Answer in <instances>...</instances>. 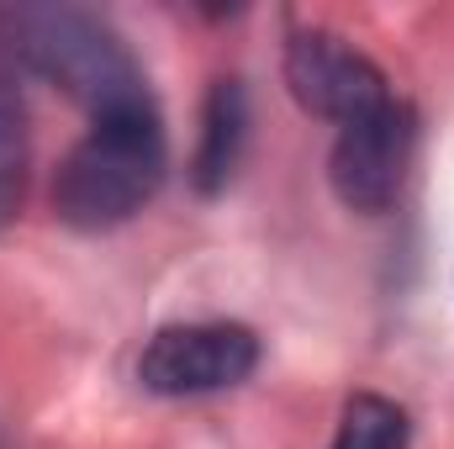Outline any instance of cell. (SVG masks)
Here are the masks:
<instances>
[{"label": "cell", "instance_id": "1", "mask_svg": "<svg viewBox=\"0 0 454 449\" xmlns=\"http://www.w3.org/2000/svg\"><path fill=\"white\" fill-rule=\"evenodd\" d=\"M0 59L21 75L59 85L90 116L153 101L137 59L112 27L80 5H0Z\"/></svg>", "mask_w": 454, "mask_h": 449}, {"label": "cell", "instance_id": "2", "mask_svg": "<svg viewBox=\"0 0 454 449\" xmlns=\"http://www.w3.org/2000/svg\"><path fill=\"white\" fill-rule=\"evenodd\" d=\"M164 169H169V143L153 101L96 116L53 175V212L74 232L121 227L159 196Z\"/></svg>", "mask_w": 454, "mask_h": 449}, {"label": "cell", "instance_id": "3", "mask_svg": "<svg viewBox=\"0 0 454 449\" xmlns=\"http://www.w3.org/2000/svg\"><path fill=\"white\" fill-rule=\"evenodd\" d=\"M259 365V338L243 323H175L143 343L137 381L153 397H207L243 386Z\"/></svg>", "mask_w": 454, "mask_h": 449}, {"label": "cell", "instance_id": "4", "mask_svg": "<svg viewBox=\"0 0 454 449\" xmlns=\"http://www.w3.org/2000/svg\"><path fill=\"white\" fill-rule=\"evenodd\" d=\"M412 143H418V116L407 101H386L359 122H343L328 154V180L348 212H386L402 196L407 164H412Z\"/></svg>", "mask_w": 454, "mask_h": 449}, {"label": "cell", "instance_id": "5", "mask_svg": "<svg viewBox=\"0 0 454 449\" xmlns=\"http://www.w3.org/2000/svg\"><path fill=\"white\" fill-rule=\"evenodd\" d=\"M286 85L301 101V112L323 116V122H359L375 106L391 101L386 75L370 53H359L348 37L328 27H301L286 43Z\"/></svg>", "mask_w": 454, "mask_h": 449}, {"label": "cell", "instance_id": "6", "mask_svg": "<svg viewBox=\"0 0 454 449\" xmlns=\"http://www.w3.org/2000/svg\"><path fill=\"white\" fill-rule=\"evenodd\" d=\"M243 148H248V91H243V80L223 75L207 91L201 138H196V159H191V180H196L201 196L227 191V180L243 164Z\"/></svg>", "mask_w": 454, "mask_h": 449}, {"label": "cell", "instance_id": "7", "mask_svg": "<svg viewBox=\"0 0 454 449\" xmlns=\"http://www.w3.org/2000/svg\"><path fill=\"white\" fill-rule=\"evenodd\" d=\"M27 164H32V132H27V96L21 75L0 59V227L16 223L27 196Z\"/></svg>", "mask_w": 454, "mask_h": 449}, {"label": "cell", "instance_id": "8", "mask_svg": "<svg viewBox=\"0 0 454 449\" xmlns=\"http://www.w3.org/2000/svg\"><path fill=\"white\" fill-rule=\"evenodd\" d=\"M407 413L380 391H354L339 413L333 449H407Z\"/></svg>", "mask_w": 454, "mask_h": 449}]
</instances>
